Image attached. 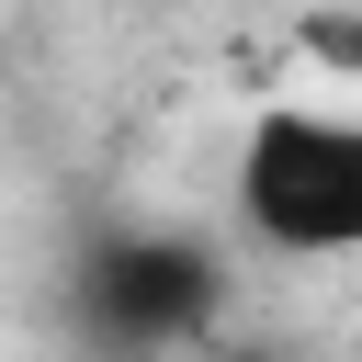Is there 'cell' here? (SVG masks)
<instances>
[{
    "instance_id": "6da1fadb",
    "label": "cell",
    "mask_w": 362,
    "mask_h": 362,
    "mask_svg": "<svg viewBox=\"0 0 362 362\" xmlns=\"http://www.w3.org/2000/svg\"><path fill=\"white\" fill-rule=\"evenodd\" d=\"M226 249L192 226H102L68 272V305L102 362H204L226 339Z\"/></svg>"
},
{
    "instance_id": "7a4b0ae2",
    "label": "cell",
    "mask_w": 362,
    "mask_h": 362,
    "mask_svg": "<svg viewBox=\"0 0 362 362\" xmlns=\"http://www.w3.org/2000/svg\"><path fill=\"white\" fill-rule=\"evenodd\" d=\"M226 204H238V238L272 260H362V113H328V102L249 113Z\"/></svg>"
},
{
    "instance_id": "3957f363",
    "label": "cell",
    "mask_w": 362,
    "mask_h": 362,
    "mask_svg": "<svg viewBox=\"0 0 362 362\" xmlns=\"http://www.w3.org/2000/svg\"><path fill=\"white\" fill-rule=\"evenodd\" d=\"M204 362H283V351H238V339H215V351H204Z\"/></svg>"
}]
</instances>
